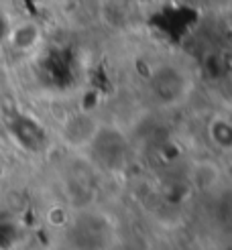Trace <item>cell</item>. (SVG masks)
Segmentation results:
<instances>
[{
    "label": "cell",
    "mask_w": 232,
    "mask_h": 250,
    "mask_svg": "<svg viewBox=\"0 0 232 250\" xmlns=\"http://www.w3.org/2000/svg\"><path fill=\"white\" fill-rule=\"evenodd\" d=\"M37 39H39V31H37V27H35V24H31V22H24V24H21V27H17L15 31L10 33L12 45L19 47V49L33 47Z\"/></svg>",
    "instance_id": "obj_1"
}]
</instances>
